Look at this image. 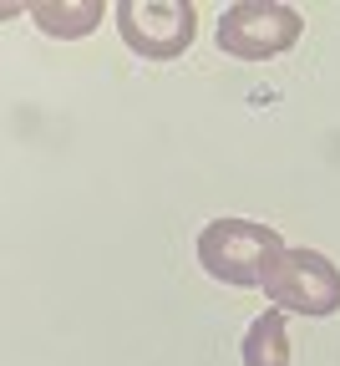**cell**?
I'll list each match as a JSON object with an SVG mask.
<instances>
[{"label":"cell","instance_id":"6da1fadb","mask_svg":"<svg viewBox=\"0 0 340 366\" xmlns=\"http://www.w3.org/2000/svg\"><path fill=\"white\" fill-rule=\"evenodd\" d=\"M284 249L274 224H254V219H214L199 234V264L224 285H264V269L274 264V254Z\"/></svg>","mask_w":340,"mask_h":366},{"label":"cell","instance_id":"7a4b0ae2","mask_svg":"<svg viewBox=\"0 0 340 366\" xmlns=\"http://www.w3.org/2000/svg\"><path fill=\"white\" fill-rule=\"evenodd\" d=\"M264 295L274 310L335 315L340 310V269L315 249H279L264 269Z\"/></svg>","mask_w":340,"mask_h":366},{"label":"cell","instance_id":"3957f363","mask_svg":"<svg viewBox=\"0 0 340 366\" xmlns=\"http://www.w3.org/2000/svg\"><path fill=\"white\" fill-rule=\"evenodd\" d=\"M305 21L295 6H279V0H239L224 11L219 21V46L239 61H269L279 51L300 41Z\"/></svg>","mask_w":340,"mask_h":366},{"label":"cell","instance_id":"277c9868","mask_svg":"<svg viewBox=\"0 0 340 366\" xmlns=\"http://www.w3.org/2000/svg\"><path fill=\"white\" fill-rule=\"evenodd\" d=\"M193 21L199 16H193L188 0H117V31H122V41L132 51L148 56V61L183 56L193 31H199Z\"/></svg>","mask_w":340,"mask_h":366},{"label":"cell","instance_id":"5b68a950","mask_svg":"<svg viewBox=\"0 0 340 366\" xmlns=\"http://www.w3.org/2000/svg\"><path fill=\"white\" fill-rule=\"evenodd\" d=\"M244 366H289V336H284V310H264L244 331Z\"/></svg>","mask_w":340,"mask_h":366},{"label":"cell","instance_id":"8992f818","mask_svg":"<svg viewBox=\"0 0 340 366\" xmlns=\"http://www.w3.org/2000/svg\"><path fill=\"white\" fill-rule=\"evenodd\" d=\"M31 16L46 36H86L102 21V6L96 0H86V6H31Z\"/></svg>","mask_w":340,"mask_h":366}]
</instances>
